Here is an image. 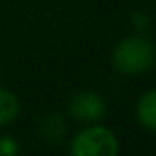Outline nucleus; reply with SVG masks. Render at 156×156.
Returning a JSON list of instances; mask_svg holds the SVG:
<instances>
[{
  "label": "nucleus",
  "instance_id": "f257e3e1",
  "mask_svg": "<svg viewBox=\"0 0 156 156\" xmlns=\"http://www.w3.org/2000/svg\"><path fill=\"white\" fill-rule=\"evenodd\" d=\"M114 66L123 73H141L154 62V48L151 42L140 37L121 41L112 53Z\"/></svg>",
  "mask_w": 156,
  "mask_h": 156
},
{
  "label": "nucleus",
  "instance_id": "f03ea898",
  "mask_svg": "<svg viewBox=\"0 0 156 156\" xmlns=\"http://www.w3.org/2000/svg\"><path fill=\"white\" fill-rule=\"evenodd\" d=\"M118 149L116 136L103 127H92L79 132L72 143V152L77 156H114Z\"/></svg>",
  "mask_w": 156,
  "mask_h": 156
},
{
  "label": "nucleus",
  "instance_id": "7ed1b4c3",
  "mask_svg": "<svg viewBox=\"0 0 156 156\" xmlns=\"http://www.w3.org/2000/svg\"><path fill=\"white\" fill-rule=\"evenodd\" d=\"M70 112H72V116H75L81 121H94L105 114V103L98 94L83 92V94H77L72 98Z\"/></svg>",
  "mask_w": 156,
  "mask_h": 156
},
{
  "label": "nucleus",
  "instance_id": "20e7f679",
  "mask_svg": "<svg viewBox=\"0 0 156 156\" xmlns=\"http://www.w3.org/2000/svg\"><path fill=\"white\" fill-rule=\"evenodd\" d=\"M138 118L147 129L156 130V90L145 92L140 98V101H138Z\"/></svg>",
  "mask_w": 156,
  "mask_h": 156
},
{
  "label": "nucleus",
  "instance_id": "39448f33",
  "mask_svg": "<svg viewBox=\"0 0 156 156\" xmlns=\"http://www.w3.org/2000/svg\"><path fill=\"white\" fill-rule=\"evenodd\" d=\"M19 112V101L17 98L8 92V90H0V125L11 121Z\"/></svg>",
  "mask_w": 156,
  "mask_h": 156
},
{
  "label": "nucleus",
  "instance_id": "423d86ee",
  "mask_svg": "<svg viewBox=\"0 0 156 156\" xmlns=\"http://www.w3.org/2000/svg\"><path fill=\"white\" fill-rule=\"evenodd\" d=\"M41 132L44 134V138L57 143L64 136V123H62V119L59 116H48L41 123Z\"/></svg>",
  "mask_w": 156,
  "mask_h": 156
},
{
  "label": "nucleus",
  "instance_id": "0eeeda50",
  "mask_svg": "<svg viewBox=\"0 0 156 156\" xmlns=\"http://www.w3.org/2000/svg\"><path fill=\"white\" fill-rule=\"evenodd\" d=\"M17 152V145L11 138H0V154L4 156H11Z\"/></svg>",
  "mask_w": 156,
  "mask_h": 156
},
{
  "label": "nucleus",
  "instance_id": "6e6552de",
  "mask_svg": "<svg viewBox=\"0 0 156 156\" xmlns=\"http://www.w3.org/2000/svg\"><path fill=\"white\" fill-rule=\"evenodd\" d=\"M132 20H134L136 28H140V30H143V28L149 24V17H147V15H143V13H134Z\"/></svg>",
  "mask_w": 156,
  "mask_h": 156
}]
</instances>
